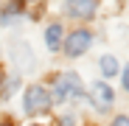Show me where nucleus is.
Segmentation results:
<instances>
[{
  "mask_svg": "<svg viewBox=\"0 0 129 126\" xmlns=\"http://www.w3.org/2000/svg\"><path fill=\"white\" fill-rule=\"evenodd\" d=\"M51 107V93L45 90V87H31L28 93H25V112L28 115H39V112H45Z\"/></svg>",
  "mask_w": 129,
  "mask_h": 126,
  "instance_id": "2",
  "label": "nucleus"
},
{
  "mask_svg": "<svg viewBox=\"0 0 129 126\" xmlns=\"http://www.w3.org/2000/svg\"><path fill=\"white\" fill-rule=\"evenodd\" d=\"M90 42H93L90 31L79 28V31H73V34H70L68 39H64V53H68V56H81L84 51L90 48Z\"/></svg>",
  "mask_w": 129,
  "mask_h": 126,
  "instance_id": "3",
  "label": "nucleus"
},
{
  "mask_svg": "<svg viewBox=\"0 0 129 126\" xmlns=\"http://www.w3.org/2000/svg\"><path fill=\"white\" fill-rule=\"evenodd\" d=\"M90 101L95 104V109L98 112H107L112 107V101H115V95H112V90L107 87L104 81H95L93 87H90Z\"/></svg>",
  "mask_w": 129,
  "mask_h": 126,
  "instance_id": "4",
  "label": "nucleus"
},
{
  "mask_svg": "<svg viewBox=\"0 0 129 126\" xmlns=\"http://www.w3.org/2000/svg\"><path fill=\"white\" fill-rule=\"evenodd\" d=\"M123 87H126V90H129V67H126V70H123Z\"/></svg>",
  "mask_w": 129,
  "mask_h": 126,
  "instance_id": "12",
  "label": "nucleus"
},
{
  "mask_svg": "<svg viewBox=\"0 0 129 126\" xmlns=\"http://www.w3.org/2000/svg\"><path fill=\"white\" fill-rule=\"evenodd\" d=\"M0 126H11V123H0Z\"/></svg>",
  "mask_w": 129,
  "mask_h": 126,
  "instance_id": "14",
  "label": "nucleus"
},
{
  "mask_svg": "<svg viewBox=\"0 0 129 126\" xmlns=\"http://www.w3.org/2000/svg\"><path fill=\"white\" fill-rule=\"evenodd\" d=\"M14 62H23V70H31V53H28L25 45L14 48Z\"/></svg>",
  "mask_w": 129,
  "mask_h": 126,
  "instance_id": "8",
  "label": "nucleus"
},
{
  "mask_svg": "<svg viewBox=\"0 0 129 126\" xmlns=\"http://www.w3.org/2000/svg\"><path fill=\"white\" fill-rule=\"evenodd\" d=\"M45 42L51 51H59V42H62V25H48L45 31Z\"/></svg>",
  "mask_w": 129,
  "mask_h": 126,
  "instance_id": "6",
  "label": "nucleus"
},
{
  "mask_svg": "<svg viewBox=\"0 0 129 126\" xmlns=\"http://www.w3.org/2000/svg\"><path fill=\"white\" fill-rule=\"evenodd\" d=\"M101 73L104 76H115L118 73V59L115 56H101Z\"/></svg>",
  "mask_w": 129,
  "mask_h": 126,
  "instance_id": "7",
  "label": "nucleus"
},
{
  "mask_svg": "<svg viewBox=\"0 0 129 126\" xmlns=\"http://www.w3.org/2000/svg\"><path fill=\"white\" fill-rule=\"evenodd\" d=\"M59 126H76V115H64L59 120Z\"/></svg>",
  "mask_w": 129,
  "mask_h": 126,
  "instance_id": "10",
  "label": "nucleus"
},
{
  "mask_svg": "<svg viewBox=\"0 0 129 126\" xmlns=\"http://www.w3.org/2000/svg\"><path fill=\"white\" fill-rule=\"evenodd\" d=\"M112 126H129V118H126V115H118V118L112 120Z\"/></svg>",
  "mask_w": 129,
  "mask_h": 126,
  "instance_id": "11",
  "label": "nucleus"
},
{
  "mask_svg": "<svg viewBox=\"0 0 129 126\" xmlns=\"http://www.w3.org/2000/svg\"><path fill=\"white\" fill-rule=\"evenodd\" d=\"M81 81L76 73H62L53 78V95L59 101H73V98H81Z\"/></svg>",
  "mask_w": 129,
  "mask_h": 126,
  "instance_id": "1",
  "label": "nucleus"
},
{
  "mask_svg": "<svg viewBox=\"0 0 129 126\" xmlns=\"http://www.w3.org/2000/svg\"><path fill=\"white\" fill-rule=\"evenodd\" d=\"M20 87V76H11L6 84H3V87H0V95H3V98H9V95H14V90Z\"/></svg>",
  "mask_w": 129,
  "mask_h": 126,
  "instance_id": "9",
  "label": "nucleus"
},
{
  "mask_svg": "<svg viewBox=\"0 0 129 126\" xmlns=\"http://www.w3.org/2000/svg\"><path fill=\"white\" fill-rule=\"evenodd\" d=\"M64 11L73 14V17H93L95 3H93V0H70V3L64 6Z\"/></svg>",
  "mask_w": 129,
  "mask_h": 126,
  "instance_id": "5",
  "label": "nucleus"
},
{
  "mask_svg": "<svg viewBox=\"0 0 129 126\" xmlns=\"http://www.w3.org/2000/svg\"><path fill=\"white\" fill-rule=\"evenodd\" d=\"M0 81H3V67H0Z\"/></svg>",
  "mask_w": 129,
  "mask_h": 126,
  "instance_id": "13",
  "label": "nucleus"
}]
</instances>
